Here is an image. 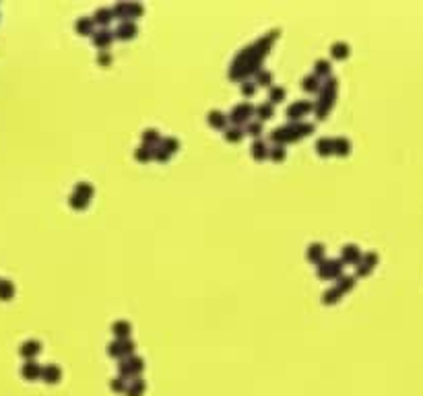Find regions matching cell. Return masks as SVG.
Wrapping results in <instances>:
<instances>
[{"label":"cell","mask_w":423,"mask_h":396,"mask_svg":"<svg viewBox=\"0 0 423 396\" xmlns=\"http://www.w3.org/2000/svg\"><path fill=\"white\" fill-rule=\"evenodd\" d=\"M19 351H21V355H33L39 351V342L37 340H25Z\"/></svg>","instance_id":"7a4b0ae2"},{"label":"cell","mask_w":423,"mask_h":396,"mask_svg":"<svg viewBox=\"0 0 423 396\" xmlns=\"http://www.w3.org/2000/svg\"><path fill=\"white\" fill-rule=\"evenodd\" d=\"M271 95H273V97H283V95H285V89H283V87H275Z\"/></svg>","instance_id":"ba28073f"},{"label":"cell","mask_w":423,"mask_h":396,"mask_svg":"<svg viewBox=\"0 0 423 396\" xmlns=\"http://www.w3.org/2000/svg\"><path fill=\"white\" fill-rule=\"evenodd\" d=\"M318 149H320L322 153L331 151V149H332V140H329V138H320V140H318Z\"/></svg>","instance_id":"277c9868"},{"label":"cell","mask_w":423,"mask_h":396,"mask_svg":"<svg viewBox=\"0 0 423 396\" xmlns=\"http://www.w3.org/2000/svg\"><path fill=\"white\" fill-rule=\"evenodd\" d=\"M44 374H46V377H48V380L52 382V377H54V376H58V369H56L54 365H50V367H46V372H44Z\"/></svg>","instance_id":"52a82bcc"},{"label":"cell","mask_w":423,"mask_h":396,"mask_svg":"<svg viewBox=\"0 0 423 396\" xmlns=\"http://www.w3.org/2000/svg\"><path fill=\"white\" fill-rule=\"evenodd\" d=\"M258 112H260V113H271V105L264 103V105H260V108H258Z\"/></svg>","instance_id":"8fae6325"},{"label":"cell","mask_w":423,"mask_h":396,"mask_svg":"<svg viewBox=\"0 0 423 396\" xmlns=\"http://www.w3.org/2000/svg\"><path fill=\"white\" fill-rule=\"evenodd\" d=\"M71 202H73V205H85V202H87V196H83V194H79V192H74V194L71 196Z\"/></svg>","instance_id":"8992f818"},{"label":"cell","mask_w":423,"mask_h":396,"mask_svg":"<svg viewBox=\"0 0 423 396\" xmlns=\"http://www.w3.org/2000/svg\"><path fill=\"white\" fill-rule=\"evenodd\" d=\"M76 27H79V29H87V27H89V21H87V19H83V21L76 23Z\"/></svg>","instance_id":"7c38bea8"},{"label":"cell","mask_w":423,"mask_h":396,"mask_svg":"<svg viewBox=\"0 0 423 396\" xmlns=\"http://www.w3.org/2000/svg\"><path fill=\"white\" fill-rule=\"evenodd\" d=\"M23 374L27 376V377H33V376H37L39 374V365L36 363V361H27L23 365Z\"/></svg>","instance_id":"3957f363"},{"label":"cell","mask_w":423,"mask_h":396,"mask_svg":"<svg viewBox=\"0 0 423 396\" xmlns=\"http://www.w3.org/2000/svg\"><path fill=\"white\" fill-rule=\"evenodd\" d=\"M116 330H118V332H126V330H128V324H126V322H118V324H116Z\"/></svg>","instance_id":"30bf717a"},{"label":"cell","mask_w":423,"mask_h":396,"mask_svg":"<svg viewBox=\"0 0 423 396\" xmlns=\"http://www.w3.org/2000/svg\"><path fill=\"white\" fill-rule=\"evenodd\" d=\"M332 50H334L336 56H343V54H347V43H341L339 41V43H334V46H332Z\"/></svg>","instance_id":"5b68a950"},{"label":"cell","mask_w":423,"mask_h":396,"mask_svg":"<svg viewBox=\"0 0 423 396\" xmlns=\"http://www.w3.org/2000/svg\"><path fill=\"white\" fill-rule=\"evenodd\" d=\"M15 293V285L8 279H0V299H8Z\"/></svg>","instance_id":"6da1fadb"},{"label":"cell","mask_w":423,"mask_h":396,"mask_svg":"<svg viewBox=\"0 0 423 396\" xmlns=\"http://www.w3.org/2000/svg\"><path fill=\"white\" fill-rule=\"evenodd\" d=\"M264 149H266V147H264V143H260V140H258V143H254V153H256V155H260V151L264 153Z\"/></svg>","instance_id":"9c48e42d"}]
</instances>
